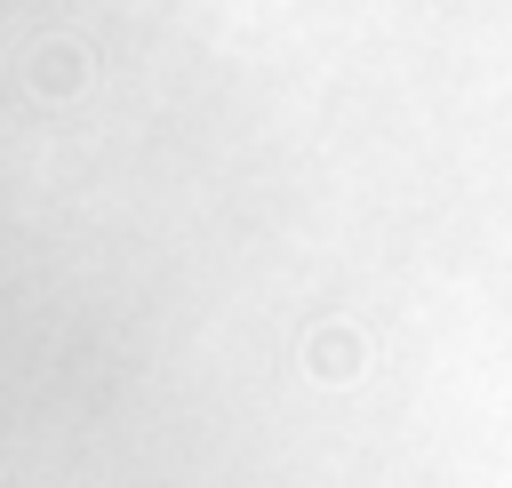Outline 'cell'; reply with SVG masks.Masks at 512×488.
<instances>
[{"mask_svg": "<svg viewBox=\"0 0 512 488\" xmlns=\"http://www.w3.org/2000/svg\"><path fill=\"white\" fill-rule=\"evenodd\" d=\"M80 80H88V56H80L72 40H48V48L32 56V88H40V96H80Z\"/></svg>", "mask_w": 512, "mask_h": 488, "instance_id": "cell-1", "label": "cell"}, {"mask_svg": "<svg viewBox=\"0 0 512 488\" xmlns=\"http://www.w3.org/2000/svg\"><path fill=\"white\" fill-rule=\"evenodd\" d=\"M360 360H368V352H360L352 328H320V336H312V376L344 384V376H360Z\"/></svg>", "mask_w": 512, "mask_h": 488, "instance_id": "cell-2", "label": "cell"}]
</instances>
